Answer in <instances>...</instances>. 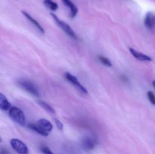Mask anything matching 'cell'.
I'll return each instance as SVG.
<instances>
[{"mask_svg": "<svg viewBox=\"0 0 155 154\" xmlns=\"http://www.w3.org/2000/svg\"><path fill=\"white\" fill-rule=\"evenodd\" d=\"M8 114L11 119L16 123L21 125H26V117L22 110L16 107H12L8 110Z\"/></svg>", "mask_w": 155, "mask_h": 154, "instance_id": "cell-1", "label": "cell"}, {"mask_svg": "<svg viewBox=\"0 0 155 154\" xmlns=\"http://www.w3.org/2000/svg\"><path fill=\"white\" fill-rule=\"evenodd\" d=\"M51 17L53 18V19L54 20V21L56 22V24L58 25V27H60L61 29L62 30H63L64 32L65 33H66L68 36H69L70 37L72 38L73 39H75V40H77L78 39V37H77V35L76 34L75 32L73 30V29L71 28V27H70L69 25H68L67 23H65L64 21H63L62 20L59 19L58 18L57 16H56L54 14H51Z\"/></svg>", "mask_w": 155, "mask_h": 154, "instance_id": "cell-2", "label": "cell"}, {"mask_svg": "<svg viewBox=\"0 0 155 154\" xmlns=\"http://www.w3.org/2000/svg\"><path fill=\"white\" fill-rule=\"evenodd\" d=\"M18 85L21 88L24 89V91L28 92L30 95H33V96H39V91H38V88H36V86L35 85L33 82L28 81V80H19V81L18 82Z\"/></svg>", "mask_w": 155, "mask_h": 154, "instance_id": "cell-3", "label": "cell"}, {"mask_svg": "<svg viewBox=\"0 0 155 154\" xmlns=\"http://www.w3.org/2000/svg\"><path fill=\"white\" fill-rule=\"evenodd\" d=\"M10 144L12 149L18 154H28L29 149L27 145L19 139L13 138L10 140Z\"/></svg>", "mask_w": 155, "mask_h": 154, "instance_id": "cell-4", "label": "cell"}, {"mask_svg": "<svg viewBox=\"0 0 155 154\" xmlns=\"http://www.w3.org/2000/svg\"><path fill=\"white\" fill-rule=\"evenodd\" d=\"M64 76L65 78H66V79L68 80V82H71V84H72L77 89V90H79L80 92L84 94V95H87L88 94L87 89H86V88H85L84 86L80 82V81L77 79V77L74 76V75L71 74L70 72H66V73L64 74Z\"/></svg>", "mask_w": 155, "mask_h": 154, "instance_id": "cell-5", "label": "cell"}, {"mask_svg": "<svg viewBox=\"0 0 155 154\" xmlns=\"http://www.w3.org/2000/svg\"><path fill=\"white\" fill-rule=\"evenodd\" d=\"M81 145L82 147H83V149H84V150H92L97 145V140L95 137L87 136V137H83L81 142Z\"/></svg>", "mask_w": 155, "mask_h": 154, "instance_id": "cell-6", "label": "cell"}, {"mask_svg": "<svg viewBox=\"0 0 155 154\" xmlns=\"http://www.w3.org/2000/svg\"><path fill=\"white\" fill-rule=\"evenodd\" d=\"M21 13L24 15V17H25V18H27V19L28 20V21H30V22L31 23V24H33V25L34 26V27H36V28L37 29V30H39V31L42 34H44V33H45V30H44L43 27H42V26H41V24H39V23L38 22L36 19H34V18H33L31 15L29 14L27 12L24 11H21Z\"/></svg>", "mask_w": 155, "mask_h": 154, "instance_id": "cell-7", "label": "cell"}, {"mask_svg": "<svg viewBox=\"0 0 155 154\" xmlns=\"http://www.w3.org/2000/svg\"><path fill=\"white\" fill-rule=\"evenodd\" d=\"M144 24L148 30H152L155 27V15L154 14L148 12L145 15V20H144Z\"/></svg>", "mask_w": 155, "mask_h": 154, "instance_id": "cell-8", "label": "cell"}, {"mask_svg": "<svg viewBox=\"0 0 155 154\" xmlns=\"http://www.w3.org/2000/svg\"><path fill=\"white\" fill-rule=\"evenodd\" d=\"M130 51L135 58L139 60H141V61H151L152 60V58L151 57H149L148 55H146V54H143L142 52H139V51H136V50L133 49V48H130Z\"/></svg>", "mask_w": 155, "mask_h": 154, "instance_id": "cell-9", "label": "cell"}, {"mask_svg": "<svg viewBox=\"0 0 155 154\" xmlns=\"http://www.w3.org/2000/svg\"><path fill=\"white\" fill-rule=\"evenodd\" d=\"M36 124H37V125H39L42 130L46 131V132L48 133V134H49L53 129L52 124H51L49 121H48L45 119H40L39 120L37 121Z\"/></svg>", "mask_w": 155, "mask_h": 154, "instance_id": "cell-10", "label": "cell"}, {"mask_svg": "<svg viewBox=\"0 0 155 154\" xmlns=\"http://www.w3.org/2000/svg\"><path fill=\"white\" fill-rule=\"evenodd\" d=\"M63 4L70 10V15L71 18H75L78 13V8L71 0H61Z\"/></svg>", "mask_w": 155, "mask_h": 154, "instance_id": "cell-11", "label": "cell"}, {"mask_svg": "<svg viewBox=\"0 0 155 154\" xmlns=\"http://www.w3.org/2000/svg\"><path fill=\"white\" fill-rule=\"evenodd\" d=\"M12 107L10 102L3 94H0V109L3 111H7Z\"/></svg>", "mask_w": 155, "mask_h": 154, "instance_id": "cell-12", "label": "cell"}, {"mask_svg": "<svg viewBox=\"0 0 155 154\" xmlns=\"http://www.w3.org/2000/svg\"><path fill=\"white\" fill-rule=\"evenodd\" d=\"M28 128H30V129L33 130V131L36 132L37 134H40V135L43 136V137H47V136L49 134L48 133H47L46 131H45L44 130H42V128H41L40 127H39V125H38L36 123V124H33V123L29 124Z\"/></svg>", "mask_w": 155, "mask_h": 154, "instance_id": "cell-13", "label": "cell"}, {"mask_svg": "<svg viewBox=\"0 0 155 154\" xmlns=\"http://www.w3.org/2000/svg\"><path fill=\"white\" fill-rule=\"evenodd\" d=\"M43 3L48 8L52 11H54L58 8V5L52 0H43Z\"/></svg>", "mask_w": 155, "mask_h": 154, "instance_id": "cell-14", "label": "cell"}, {"mask_svg": "<svg viewBox=\"0 0 155 154\" xmlns=\"http://www.w3.org/2000/svg\"><path fill=\"white\" fill-rule=\"evenodd\" d=\"M38 103H39V105H40L42 108L45 109L47 112H48L49 113H51V114H54L55 111H54V110L53 109V107H51V106H50L48 104H47L46 102L42 101H39Z\"/></svg>", "mask_w": 155, "mask_h": 154, "instance_id": "cell-15", "label": "cell"}, {"mask_svg": "<svg viewBox=\"0 0 155 154\" xmlns=\"http://www.w3.org/2000/svg\"><path fill=\"white\" fill-rule=\"evenodd\" d=\"M98 60H99V61L101 62V63H102V64L104 65V66H108V67L112 66L111 61H110L108 58H107V57H104V56L98 55Z\"/></svg>", "mask_w": 155, "mask_h": 154, "instance_id": "cell-16", "label": "cell"}, {"mask_svg": "<svg viewBox=\"0 0 155 154\" xmlns=\"http://www.w3.org/2000/svg\"><path fill=\"white\" fill-rule=\"evenodd\" d=\"M147 95H148V98L150 102L153 104V105H155V95L154 92L151 91H149L147 93Z\"/></svg>", "mask_w": 155, "mask_h": 154, "instance_id": "cell-17", "label": "cell"}, {"mask_svg": "<svg viewBox=\"0 0 155 154\" xmlns=\"http://www.w3.org/2000/svg\"><path fill=\"white\" fill-rule=\"evenodd\" d=\"M40 150L43 154H54V152H52V151H51L49 148L45 146H42V147L40 148Z\"/></svg>", "mask_w": 155, "mask_h": 154, "instance_id": "cell-18", "label": "cell"}, {"mask_svg": "<svg viewBox=\"0 0 155 154\" xmlns=\"http://www.w3.org/2000/svg\"><path fill=\"white\" fill-rule=\"evenodd\" d=\"M54 121H55V124H56V126H57V128H58L59 130H61V131H62V130H63V128H64L63 123H62V122H61L60 120H58V119H54Z\"/></svg>", "mask_w": 155, "mask_h": 154, "instance_id": "cell-19", "label": "cell"}, {"mask_svg": "<svg viewBox=\"0 0 155 154\" xmlns=\"http://www.w3.org/2000/svg\"><path fill=\"white\" fill-rule=\"evenodd\" d=\"M0 154H9V151L5 148L2 147L1 150H0Z\"/></svg>", "mask_w": 155, "mask_h": 154, "instance_id": "cell-20", "label": "cell"}, {"mask_svg": "<svg viewBox=\"0 0 155 154\" xmlns=\"http://www.w3.org/2000/svg\"><path fill=\"white\" fill-rule=\"evenodd\" d=\"M152 84H153V86H154V87L155 88V80H154V81H153Z\"/></svg>", "mask_w": 155, "mask_h": 154, "instance_id": "cell-21", "label": "cell"}]
</instances>
